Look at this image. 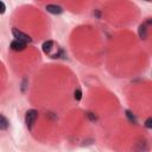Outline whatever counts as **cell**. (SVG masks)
<instances>
[{"label": "cell", "mask_w": 152, "mask_h": 152, "mask_svg": "<svg viewBox=\"0 0 152 152\" xmlns=\"http://www.w3.org/2000/svg\"><path fill=\"white\" fill-rule=\"evenodd\" d=\"M37 118H38V110H36V109H28L26 112V114H25V124H26V126H27L28 129H32V127H33Z\"/></svg>", "instance_id": "1"}, {"label": "cell", "mask_w": 152, "mask_h": 152, "mask_svg": "<svg viewBox=\"0 0 152 152\" xmlns=\"http://www.w3.org/2000/svg\"><path fill=\"white\" fill-rule=\"evenodd\" d=\"M12 34L14 36V38H15V39H18V40H21V42H24V43H26V44L32 42L31 37H30L28 34L24 33L23 31H20L19 28H15V27H13V28H12Z\"/></svg>", "instance_id": "2"}, {"label": "cell", "mask_w": 152, "mask_h": 152, "mask_svg": "<svg viewBox=\"0 0 152 152\" xmlns=\"http://www.w3.org/2000/svg\"><path fill=\"white\" fill-rule=\"evenodd\" d=\"M10 48H11L13 51H23V50H25V48H26V43H24V42H21V40H18V39H14V40L11 42Z\"/></svg>", "instance_id": "3"}, {"label": "cell", "mask_w": 152, "mask_h": 152, "mask_svg": "<svg viewBox=\"0 0 152 152\" xmlns=\"http://www.w3.org/2000/svg\"><path fill=\"white\" fill-rule=\"evenodd\" d=\"M45 10H46V12H49V13H51V14H61V13L63 12V8H62L61 6H58V5H52V4L46 5V6H45Z\"/></svg>", "instance_id": "4"}, {"label": "cell", "mask_w": 152, "mask_h": 152, "mask_svg": "<svg viewBox=\"0 0 152 152\" xmlns=\"http://www.w3.org/2000/svg\"><path fill=\"white\" fill-rule=\"evenodd\" d=\"M138 34H139V38L141 40H145L147 38V24H140L139 25V28H138Z\"/></svg>", "instance_id": "5"}, {"label": "cell", "mask_w": 152, "mask_h": 152, "mask_svg": "<svg viewBox=\"0 0 152 152\" xmlns=\"http://www.w3.org/2000/svg\"><path fill=\"white\" fill-rule=\"evenodd\" d=\"M53 45H55V43H53L52 40H46V42H44L43 45H42V49H43L44 53L51 55V51H52V49H53Z\"/></svg>", "instance_id": "6"}, {"label": "cell", "mask_w": 152, "mask_h": 152, "mask_svg": "<svg viewBox=\"0 0 152 152\" xmlns=\"http://www.w3.org/2000/svg\"><path fill=\"white\" fill-rule=\"evenodd\" d=\"M8 126H10L8 120L2 114H0V129H7Z\"/></svg>", "instance_id": "7"}, {"label": "cell", "mask_w": 152, "mask_h": 152, "mask_svg": "<svg viewBox=\"0 0 152 152\" xmlns=\"http://www.w3.org/2000/svg\"><path fill=\"white\" fill-rule=\"evenodd\" d=\"M125 114H126V118L129 120V122H132V124H134V125H137V119H135V116H134V114L131 112V110H128V109H126L125 110Z\"/></svg>", "instance_id": "8"}, {"label": "cell", "mask_w": 152, "mask_h": 152, "mask_svg": "<svg viewBox=\"0 0 152 152\" xmlns=\"http://www.w3.org/2000/svg\"><path fill=\"white\" fill-rule=\"evenodd\" d=\"M74 99L76 101H80L82 99V90L81 89H75V91H74Z\"/></svg>", "instance_id": "9"}, {"label": "cell", "mask_w": 152, "mask_h": 152, "mask_svg": "<svg viewBox=\"0 0 152 152\" xmlns=\"http://www.w3.org/2000/svg\"><path fill=\"white\" fill-rule=\"evenodd\" d=\"M87 116H88L89 120H91V121H95V120H96V115H95L94 113H91V112H88V113H87Z\"/></svg>", "instance_id": "10"}, {"label": "cell", "mask_w": 152, "mask_h": 152, "mask_svg": "<svg viewBox=\"0 0 152 152\" xmlns=\"http://www.w3.org/2000/svg\"><path fill=\"white\" fill-rule=\"evenodd\" d=\"M145 126H146L147 128H151V127H152V118H147V119H146Z\"/></svg>", "instance_id": "11"}, {"label": "cell", "mask_w": 152, "mask_h": 152, "mask_svg": "<svg viewBox=\"0 0 152 152\" xmlns=\"http://www.w3.org/2000/svg\"><path fill=\"white\" fill-rule=\"evenodd\" d=\"M6 12V6L2 1H0V14H4Z\"/></svg>", "instance_id": "12"}, {"label": "cell", "mask_w": 152, "mask_h": 152, "mask_svg": "<svg viewBox=\"0 0 152 152\" xmlns=\"http://www.w3.org/2000/svg\"><path fill=\"white\" fill-rule=\"evenodd\" d=\"M145 1H147V2H151V1H152V0H145Z\"/></svg>", "instance_id": "13"}]
</instances>
